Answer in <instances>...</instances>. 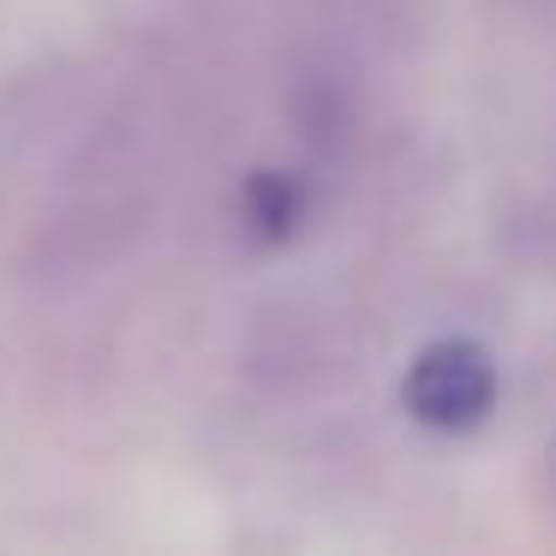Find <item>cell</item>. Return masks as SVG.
Wrapping results in <instances>:
<instances>
[{"instance_id":"2","label":"cell","mask_w":556,"mask_h":556,"mask_svg":"<svg viewBox=\"0 0 556 556\" xmlns=\"http://www.w3.org/2000/svg\"><path fill=\"white\" fill-rule=\"evenodd\" d=\"M240 216H245V233L264 245H281L293 228H300L305 216V192L300 180H288V174H252L240 192Z\"/></svg>"},{"instance_id":"1","label":"cell","mask_w":556,"mask_h":556,"mask_svg":"<svg viewBox=\"0 0 556 556\" xmlns=\"http://www.w3.org/2000/svg\"><path fill=\"white\" fill-rule=\"evenodd\" d=\"M407 413L431 431H472L496 407V359L479 341H431L407 365Z\"/></svg>"}]
</instances>
